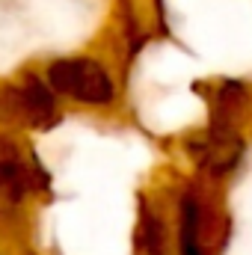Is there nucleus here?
I'll list each match as a JSON object with an SVG mask.
<instances>
[{"mask_svg": "<svg viewBox=\"0 0 252 255\" xmlns=\"http://www.w3.org/2000/svg\"><path fill=\"white\" fill-rule=\"evenodd\" d=\"M48 86L57 98H68L86 107H113L119 98V86L110 68L95 57H63L48 65Z\"/></svg>", "mask_w": 252, "mask_h": 255, "instance_id": "obj_1", "label": "nucleus"}, {"mask_svg": "<svg viewBox=\"0 0 252 255\" xmlns=\"http://www.w3.org/2000/svg\"><path fill=\"white\" fill-rule=\"evenodd\" d=\"M27 193V178L18 160H0V211L15 208Z\"/></svg>", "mask_w": 252, "mask_h": 255, "instance_id": "obj_2", "label": "nucleus"}]
</instances>
